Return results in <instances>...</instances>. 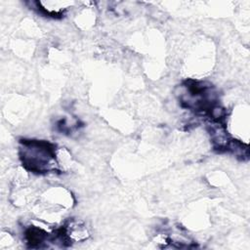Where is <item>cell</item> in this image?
Masks as SVG:
<instances>
[{
  "label": "cell",
  "mask_w": 250,
  "mask_h": 250,
  "mask_svg": "<svg viewBox=\"0 0 250 250\" xmlns=\"http://www.w3.org/2000/svg\"><path fill=\"white\" fill-rule=\"evenodd\" d=\"M20 150L22 164L32 172L46 173L54 171L59 166L55 148L49 143L23 140Z\"/></svg>",
  "instance_id": "obj_1"
},
{
  "label": "cell",
  "mask_w": 250,
  "mask_h": 250,
  "mask_svg": "<svg viewBox=\"0 0 250 250\" xmlns=\"http://www.w3.org/2000/svg\"><path fill=\"white\" fill-rule=\"evenodd\" d=\"M63 229L68 241L80 242L89 237V231L86 226L79 221H71Z\"/></svg>",
  "instance_id": "obj_2"
}]
</instances>
